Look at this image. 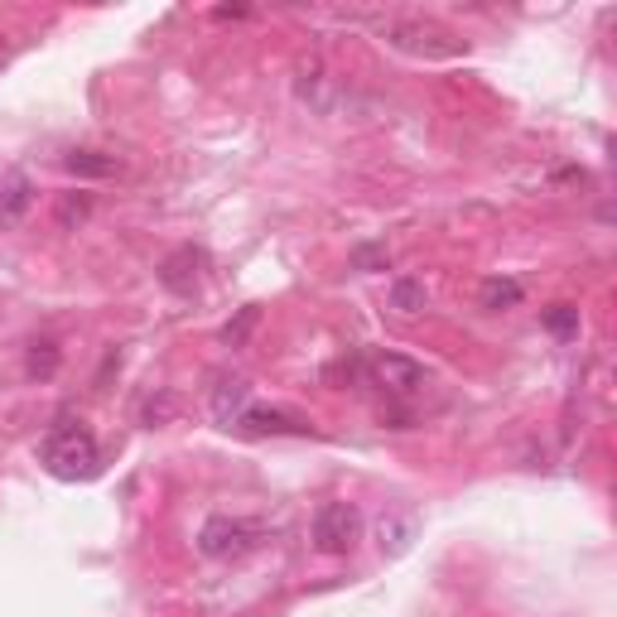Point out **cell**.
I'll return each instance as SVG.
<instances>
[{
    "label": "cell",
    "instance_id": "1",
    "mask_svg": "<svg viewBox=\"0 0 617 617\" xmlns=\"http://www.w3.org/2000/svg\"><path fill=\"white\" fill-rule=\"evenodd\" d=\"M39 464L54 478H64V482L92 478L96 473V439H92V430L88 425H72V420L54 425L44 434V444H39Z\"/></svg>",
    "mask_w": 617,
    "mask_h": 617
},
{
    "label": "cell",
    "instance_id": "2",
    "mask_svg": "<svg viewBox=\"0 0 617 617\" xmlns=\"http://www.w3.org/2000/svg\"><path fill=\"white\" fill-rule=\"evenodd\" d=\"M313 550H323V555H347L357 546V536H362V512L353 502H323L319 512H313Z\"/></svg>",
    "mask_w": 617,
    "mask_h": 617
},
{
    "label": "cell",
    "instance_id": "3",
    "mask_svg": "<svg viewBox=\"0 0 617 617\" xmlns=\"http://www.w3.org/2000/svg\"><path fill=\"white\" fill-rule=\"evenodd\" d=\"M261 530L247 526V522H232V516H208L198 530V550L208 555V560H237V555H247L256 546Z\"/></svg>",
    "mask_w": 617,
    "mask_h": 617
},
{
    "label": "cell",
    "instance_id": "4",
    "mask_svg": "<svg viewBox=\"0 0 617 617\" xmlns=\"http://www.w3.org/2000/svg\"><path fill=\"white\" fill-rule=\"evenodd\" d=\"M367 372H372V381H377L386 396H415L420 386H425V367L401 357V353H377L367 362Z\"/></svg>",
    "mask_w": 617,
    "mask_h": 617
},
{
    "label": "cell",
    "instance_id": "5",
    "mask_svg": "<svg viewBox=\"0 0 617 617\" xmlns=\"http://www.w3.org/2000/svg\"><path fill=\"white\" fill-rule=\"evenodd\" d=\"M203 271H208V256L203 247H174L169 256L160 261V285L174 289V295H193L203 285Z\"/></svg>",
    "mask_w": 617,
    "mask_h": 617
},
{
    "label": "cell",
    "instance_id": "6",
    "mask_svg": "<svg viewBox=\"0 0 617 617\" xmlns=\"http://www.w3.org/2000/svg\"><path fill=\"white\" fill-rule=\"evenodd\" d=\"M232 430L251 434V439H265V434H309L305 415H289V410H265V405H247Z\"/></svg>",
    "mask_w": 617,
    "mask_h": 617
},
{
    "label": "cell",
    "instance_id": "7",
    "mask_svg": "<svg viewBox=\"0 0 617 617\" xmlns=\"http://www.w3.org/2000/svg\"><path fill=\"white\" fill-rule=\"evenodd\" d=\"M415 512H396V506H386V512L377 516V546L381 555H405L410 550V540H415Z\"/></svg>",
    "mask_w": 617,
    "mask_h": 617
},
{
    "label": "cell",
    "instance_id": "8",
    "mask_svg": "<svg viewBox=\"0 0 617 617\" xmlns=\"http://www.w3.org/2000/svg\"><path fill=\"white\" fill-rule=\"evenodd\" d=\"M247 396H251L247 377H222V381H217L213 386V415H217V425L232 430L237 420H241V410H247Z\"/></svg>",
    "mask_w": 617,
    "mask_h": 617
},
{
    "label": "cell",
    "instance_id": "9",
    "mask_svg": "<svg viewBox=\"0 0 617 617\" xmlns=\"http://www.w3.org/2000/svg\"><path fill=\"white\" fill-rule=\"evenodd\" d=\"M30 208H34V184H30V174H10L5 184H0V227H20Z\"/></svg>",
    "mask_w": 617,
    "mask_h": 617
},
{
    "label": "cell",
    "instance_id": "10",
    "mask_svg": "<svg viewBox=\"0 0 617 617\" xmlns=\"http://www.w3.org/2000/svg\"><path fill=\"white\" fill-rule=\"evenodd\" d=\"M64 164H68V174H78V179H112L116 174V160L102 150H72Z\"/></svg>",
    "mask_w": 617,
    "mask_h": 617
},
{
    "label": "cell",
    "instance_id": "11",
    "mask_svg": "<svg viewBox=\"0 0 617 617\" xmlns=\"http://www.w3.org/2000/svg\"><path fill=\"white\" fill-rule=\"evenodd\" d=\"M430 305V289L425 281H415V275H396L391 281V309H401V313H420Z\"/></svg>",
    "mask_w": 617,
    "mask_h": 617
},
{
    "label": "cell",
    "instance_id": "12",
    "mask_svg": "<svg viewBox=\"0 0 617 617\" xmlns=\"http://www.w3.org/2000/svg\"><path fill=\"white\" fill-rule=\"evenodd\" d=\"M482 309H492V313H502V309H516L522 305V285L516 281H502V275H492V281H482Z\"/></svg>",
    "mask_w": 617,
    "mask_h": 617
},
{
    "label": "cell",
    "instance_id": "13",
    "mask_svg": "<svg viewBox=\"0 0 617 617\" xmlns=\"http://www.w3.org/2000/svg\"><path fill=\"white\" fill-rule=\"evenodd\" d=\"M88 217H92V193H64L58 198V227L64 232H78Z\"/></svg>",
    "mask_w": 617,
    "mask_h": 617
},
{
    "label": "cell",
    "instance_id": "14",
    "mask_svg": "<svg viewBox=\"0 0 617 617\" xmlns=\"http://www.w3.org/2000/svg\"><path fill=\"white\" fill-rule=\"evenodd\" d=\"M540 323H546V333H555V338H574L579 333V309L574 305H550V309H540Z\"/></svg>",
    "mask_w": 617,
    "mask_h": 617
},
{
    "label": "cell",
    "instance_id": "15",
    "mask_svg": "<svg viewBox=\"0 0 617 617\" xmlns=\"http://www.w3.org/2000/svg\"><path fill=\"white\" fill-rule=\"evenodd\" d=\"M256 323H261V309H241L237 319L222 329V343H227V347H241V343L251 338V329H256Z\"/></svg>",
    "mask_w": 617,
    "mask_h": 617
},
{
    "label": "cell",
    "instance_id": "16",
    "mask_svg": "<svg viewBox=\"0 0 617 617\" xmlns=\"http://www.w3.org/2000/svg\"><path fill=\"white\" fill-rule=\"evenodd\" d=\"M58 362H64V357H58L54 343H34L30 347V377H54Z\"/></svg>",
    "mask_w": 617,
    "mask_h": 617
},
{
    "label": "cell",
    "instance_id": "17",
    "mask_svg": "<svg viewBox=\"0 0 617 617\" xmlns=\"http://www.w3.org/2000/svg\"><path fill=\"white\" fill-rule=\"evenodd\" d=\"M391 265V251L386 247H357L353 251V271H386Z\"/></svg>",
    "mask_w": 617,
    "mask_h": 617
},
{
    "label": "cell",
    "instance_id": "18",
    "mask_svg": "<svg viewBox=\"0 0 617 617\" xmlns=\"http://www.w3.org/2000/svg\"><path fill=\"white\" fill-rule=\"evenodd\" d=\"M174 410H179V401H174V396H169V391H160V396H155V401H145V425H164V420L169 415H174Z\"/></svg>",
    "mask_w": 617,
    "mask_h": 617
}]
</instances>
